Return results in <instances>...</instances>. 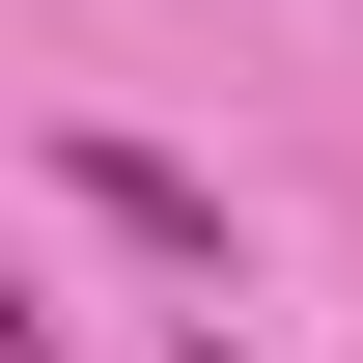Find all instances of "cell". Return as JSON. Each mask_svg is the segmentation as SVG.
<instances>
[{"mask_svg": "<svg viewBox=\"0 0 363 363\" xmlns=\"http://www.w3.org/2000/svg\"><path fill=\"white\" fill-rule=\"evenodd\" d=\"M56 196H84V224H140V252H196V279H224V196H196L168 140H56Z\"/></svg>", "mask_w": 363, "mask_h": 363, "instance_id": "cell-1", "label": "cell"}]
</instances>
